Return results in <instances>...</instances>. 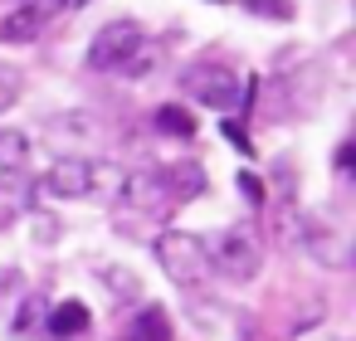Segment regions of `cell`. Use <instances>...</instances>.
<instances>
[{
	"label": "cell",
	"mask_w": 356,
	"mask_h": 341,
	"mask_svg": "<svg viewBox=\"0 0 356 341\" xmlns=\"http://www.w3.org/2000/svg\"><path fill=\"white\" fill-rule=\"evenodd\" d=\"M200 244H205L210 268H215V273H225L229 283H254V278H259V268H264L259 239H254L244 224L220 229V234H210V239H200Z\"/></svg>",
	"instance_id": "cell-1"
},
{
	"label": "cell",
	"mask_w": 356,
	"mask_h": 341,
	"mask_svg": "<svg viewBox=\"0 0 356 341\" xmlns=\"http://www.w3.org/2000/svg\"><path fill=\"white\" fill-rule=\"evenodd\" d=\"M152 253H156L161 273H166V278H171L176 288H200V283L210 278V258H205V244H200L195 234H186V229H166V234H156Z\"/></svg>",
	"instance_id": "cell-2"
},
{
	"label": "cell",
	"mask_w": 356,
	"mask_h": 341,
	"mask_svg": "<svg viewBox=\"0 0 356 341\" xmlns=\"http://www.w3.org/2000/svg\"><path fill=\"white\" fill-rule=\"evenodd\" d=\"M147 35H142V25L137 20H113V25H103L93 40H88V54H83V64L93 69V74H118L132 54H137V44H142Z\"/></svg>",
	"instance_id": "cell-3"
},
{
	"label": "cell",
	"mask_w": 356,
	"mask_h": 341,
	"mask_svg": "<svg viewBox=\"0 0 356 341\" xmlns=\"http://www.w3.org/2000/svg\"><path fill=\"white\" fill-rule=\"evenodd\" d=\"M181 83H186V93H191L195 103H205V108H215V113L239 108V74L225 69V64H195V69H186Z\"/></svg>",
	"instance_id": "cell-4"
},
{
	"label": "cell",
	"mask_w": 356,
	"mask_h": 341,
	"mask_svg": "<svg viewBox=\"0 0 356 341\" xmlns=\"http://www.w3.org/2000/svg\"><path fill=\"white\" fill-rule=\"evenodd\" d=\"M118 195H122V205H127V210H142V215H161V210H171V205H176L166 166H147V171L122 176Z\"/></svg>",
	"instance_id": "cell-5"
},
{
	"label": "cell",
	"mask_w": 356,
	"mask_h": 341,
	"mask_svg": "<svg viewBox=\"0 0 356 341\" xmlns=\"http://www.w3.org/2000/svg\"><path fill=\"white\" fill-rule=\"evenodd\" d=\"M298 244L312 253V263H322V268H346L351 263V244H346V234L332 224V219H317V215H302V224H298Z\"/></svg>",
	"instance_id": "cell-6"
},
{
	"label": "cell",
	"mask_w": 356,
	"mask_h": 341,
	"mask_svg": "<svg viewBox=\"0 0 356 341\" xmlns=\"http://www.w3.org/2000/svg\"><path fill=\"white\" fill-rule=\"evenodd\" d=\"M44 190L59 195V200H83V195L98 190V166L88 156H59L44 171Z\"/></svg>",
	"instance_id": "cell-7"
},
{
	"label": "cell",
	"mask_w": 356,
	"mask_h": 341,
	"mask_svg": "<svg viewBox=\"0 0 356 341\" xmlns=\"http://www.w3.org/2000/svg\"><path fill=\"white\" fill-rule=\"evenodd\" d=\"M49 25V10L44 6H30V0H20V6L0 20V44H35Z\"/></svg>",
	"instance_id": "cell-8"
},
{
	"label": "cell",
	"mask_w": 356,
	"mask_h": 341,
	"mask_svg": "<svg viewBox=\"0 0 356 341\" xmlns=\"http://www.w3.org/2000/svg\"><path fill=\"white\" fill-rule=\"evenodd\" d=\"M30 161H35L30 137H25V132H15V127H0V176H20Z\"/></svg>",
	"instance_id": "cell-9"
},
{
	"label": "cell",
	"mask_w": 356,
	"mask_h": 341,
	"mask_svg": "<svg viewBox=\"0 0 356 341\" xmlns=\"http://www.w3.org/2000/svg\"><path fill=\"white\" fill-rule=\"evenodd\" d=\"M88 322H93V317H88V307H83V302H59V307L49 312V322H44V326H49V336H54V341H74V336H83V331H88Z\"/></svg>",
	"instance_id": "cell-10"
},
{
	"label": "cell",
	"mask_w": 356,
	"mask_h": 341,
	"mask_svg": "<svg viewBox=\"0 0 356 341\" xmlns=\"http://www.w3.org/2000/svg\"><path fill=\"white\" fill-rule=\"evenodd\" d=\"M30 200H35L30 181H20V176H0V224H10L20 210H30Z\"/></svg>",
	"instance_id": "cell-11"
},
{
	"label": "cell",
	"mask_w": 356,
	"mask_h": 341,
	"mask_svg": "<svg viewBox=\"0 0 356 341\" xmlns=\"http://www.w3.org/2000/svg\"><path fill=\"white\" fill-rule=\"evenodd\" d=\"M166 176H171V195H176V205L205 190V171H200L195 161H181V166H166Z\"/></svg>",
	"instance_id": "cell-12"
},
{
	"label": "cell",
	"mask_w": 356,
	"mask_h": 341,
	"mask_svg": "<svg viewBox=\"0 0 356 341\" xmlns=\"http://www.w3.org/2000/svg\"><path fill=\"white\" fill-rule=\"evenodd\" d=\"M127 341H171V322L161 307H142L137 322H132V336Z\"/></svg>",
	"instance_id": "cell-13"
},
{
	"label": "cell",
	"mask_w": 356,
	"mask_h": 341,
	"mask_svg": "<svg viewBox=\"0 0 356 341\" xmlns=\"http://www.w3.org/2000/svg\"><path fill=\"white\" fill-rule=\"evenodd\" d=\"M25 98V74L15 64H0V113H10Z\"/></svg>",
	"instance_id": "cell-14"
},
{
	"label": "cell",
	"mask_w": 356,
	"mask_h": 341,
	"mask_svg": "<svg viewBox=\"0 0 356 341\" xmlns=\"http://www.w3.org/2000/svg\"><path fill=\"white\" fill-rule=\"evenodd\" d=\"M156 127H161V132H171V137H181V142H186V137H195V122H191V113H186V108H176V103L156 113Z\"/></svg>",
	"instance_id": "cell-15"
},
{
	"label": "cell",
	"mask_w": 356,
	"mask_h": 341,
	"mask_svg": "<svg viewBox=\"0 0 356 341\" xmlns=\"http://www.w3.org/2000/svg\"><path fill=\"white\" fill-rule=\"evenodd\" d=\"M152 64H156V49L142 40V44H137V54H132V59H127L118 74H127V78H147V74H152Z\"/></svg>",
	"instance_id": "cell-16"
},
{
	"label": "cell",
	"mask_w": 356,
	"mask_h": 341,
	"mask_svg": "<svg viewBox=\"0 0 356 341\" xmlns=\"http://www.w3.org/2000/svg\"><path fill=\"white\" fill-rule=\"evenodd\" d=\"M244 6H249L254 15H278V20H288V15H293L288 0H244Z\"/></svg>",
	"instance_id": "cell-17"
},
{
	"label": "cell",
	"mask_w": 356,
	"mask_h": 341,
	"mask_svg": "<svg viewBox=\"0 0 356 341\" xmlns=\"http://www.w3.org/2000/svg\"><path fill=\"white\" fill-rule=\"evenodd\" d=\"M225 137H229V142H234V147H239L244 156L254 151V142H249V132H244V127H234V122H225Z\"/></svg>",
	"instance_id": "cell-18"
},
{
	"label": "cell",
	"mask_w": 356,
	"mask_h": 341,
	"mask_svg": "<svg viewBox=\"0 0 356 341\" xmlns=\"http://www.w3.org/2000/svg\"><path fill=\"white\" fill-rule=\"evenodd\" d=\"M35 312H40V297H30V302H25V312L15 317V331H20V336H25V331L35 326Z\"/></svg>",
	"instance_id": "cell-19"
},
{
	"label": "cell",
	"mask_w": 356,
	"mask_h": 341,
	"mask_svg": "<svg viewBox=\"0 0 356 341\" xmlns=\"http://www.w3.org/2000/svg\"><path fill=\"white\" fill-rule=\"evenodd\" d=\"M239 185H244V195H249L254 205H264V190H259V176H249V171H244V176H239Z\"/></svg>",
	"instance_id": "cell-20"
},
{
	"label": "cell",
	"mask_w": 356,
	"mask_h": 341,
	"mask_svg": "<svg viewBox=\"0 0 356 341\" xmlns=\"http://www.w3.org/2000/svg\"><path fill=\"white\" fill-rule=\"evenodd\" d=\"M337 171H341V176H351V142H341V147H337Z\"/></svg>",
	"instance_id": "cell-21"
},
{
	"label": "cell",
	"mask_w": 356,
	"mask_h": 341,
	"mask_svg": "<svg viewBox=\"0 0 356 341\" xmlns=\"http://www.w3.org/2000/svg\"><path fill=\"white\" fill-rule=\"evenodd\" d=\"M64 6H88V0H64Z\"/></svg>",
	"instance_id": "cell-22"
},
{
	"label": "cell",
	"mask_w": 356,
	"mask_h": 341,
	"mask_svg": "<svg viewBox=\"0 0 356 341\" xmlns=\"http://www.w3.org/2000/svg\"><path fill=\"white\" fill-rule=\"evenodd\" d=\"M220 6H225V0H220Z\"/></svg>",
	"instance_id": "cell-23"
}]
</instances>
